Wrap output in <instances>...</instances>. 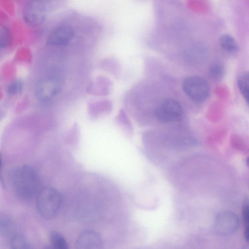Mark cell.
Listing matches in <instances>:
<instances>
[{"label":"cell","instance_id":"6da1fadb","mask_svg":"<svg viewBox=\"0 0 249 249\" xmlns=\"http://www.w3.org/2000/svg\"><path fill=\"white\" fill-rule=\"evenodd\" d=\"M11 182L16 195L24 201L36 197L41 188L37 173L28 165L16 168L11 174Z\"/></svg>","mask_w":249,"mask_h":249},{"label":"cell","instance_id":"7a4b0ae2","mask_svg":"<svg viewBox=\"0 0 249 249\" xmlns=\"http://www.w3.org/2000/svg\"><path fill=\"white\" fill-rule=\"evenodd\" d=\"M61 201V196L55 188L50 186L41 188L36 196L38 213L46 219L53 218L59 210Z\"/></svg>","mask_w":249,"mask_h":249},{"label":"cell","instance_id":"3957f363","mask_svg":"<svg viewBox=\"0 0 249 249\" xmlns=\"http://www.w3.org/2000/svg\"><path fill=\"white\" fill-rule=\"evenodd\" d=\"M182 89L186 94L196 102L204 101L210 94L209 84L204 79L197 76H190L182 81Z\"/></svg>","mask_w":249,"mask_h":249},{"label":"cell","instance_id":"277c9868","mask_svg":"<svg viewBox=\"0 0 249 249\" xmlns=\"http://www.w3.org/2000/svg\"><path fill=\"white\" fill-rule=\"evenodd\" d=\"M183 115V108L180 103L173 99L163 101L156 111L158 120L163 123H171L180 120Z\"/></svg>","mask_w":249,"mask_h":249},{"label":"cell","instance_id":"5b68a950","mask_svg":"<svg viewBox=\"0 0 249 249\" xmlns=\"http://www.w3.org/2000/svg\"><path fill=\"white\" fill-rule=\"evenodd\" d=\"M239 226L238 216L231 212H221L217 214L214 218V230L221 235H229L234 233Z\"/></svg>","mask_w":249,"mask_h":249},{"label":"cell","instance_id":"8992f818","mask_svg":"<svg viewBox=\"0 0 249 249\" xmlns=\"http://www.w3.org/2000/svg\"><path fill=\"white\" fill-rule=\"evenodd\" d=\"M44 16V7L41 1H30L25 6L23 17L28 25L32 26L39 25L43 21Z\"/></svg>","mask_w":249,"mask_h":249},{"label":"cell","instance_id":"52a82bcc","mask_svg":"<svg viewBox=\"0 0 249 249\" xmlns=\"http://www.w3.org/2000/svg\"><path fill=\"white\" fill-rule=\"evenodd\" d=\"M74 31L69 26L63 25L53 30L47 38V43L53 46H62L68 44L73 37Z\"/></svg>","mask_w":249,"mask_h":249},{"label":"cell","instance_id":"ba28073f","mask_svg":"<svg viewBox=\"0 0 249 249\" xmlns=\"http://www.w3.org/2000/svg\"><path fill=\"white\" fill-rule=\"evenodd\" d=\"M102 240L100 235L92 230H86L79 234L75 249H102Z\"/></svg>","mask_w":249,"mask_h":249},{"label":"cell","instance_id":"9c48e42d","mask_svg":"<svg viewBox=\"0 0 249 249\" xmlns=\"http://www.w3.org/2000/svg\"><path fill=\"white\" fill-rule=\"evenodd\" d=\"M59 89V85L56 81L52 79H45L37 85L36 94L40 100L48 101L56 95Z\"/></svg>","mask_w":249,"mask_h":249},{"label":"cell","instance_id":"30bf717a","mask_svg":"<svg viewBox=\"0 0 249 249\" xmlns=\"http://www.w3.org/2000/svg\"><path fill=\"white\" fill-rule=\"evenodd\" d=\"M15 226L11 217L6 214H0V235L10 239L16 234Z\"/></svg>","mask_w":249,"mask_h":249},{"label":"cell","instance_id":"8fae6325","mask_svg":"<svg viewBox=\"0 0 249 249\" xmlns=\"http://www.w3.org/2000/svg\"><path fill=\"white\" fill-rule=\"evenodd\" d=\"M51 246L53 249H70L67 240L59 232L52 231L50 234Z\"/></svg>","mask_w":249,"mask_h":249},{"label":"cell","instance_id":"7c38bea8","mask_svg":"<svg viewBox=\"0 0 249 249\" xmlns=\"http://www.w3.org/2000/svg\"><path fill=\"white\" fill-rule=\"evenodd\" d=\"M219 44L221 48L225 52L234 53L238 48L237 42L231 36L225 34L222 35L219 39Z\"/></svg>","mask_w":249,"mask_h":249},{"label":"cell","instance_id":"4fadbf2b","mask_svg":"<svg viewBox=\"0 0 249 249\" xmlns=\"http://www.w3.org/2000/svg\"><path fill=\"white\" fill-rule=\"evenodd\" d=\"M238 86L243 97L248 103L249 99V73L244 71L240 74L238 79Z\"/></svg>","mask_w":249,"mask_h":249},{"label":"cell","instance_id":"5bb4252c","mask_svg":"<svg viewBox=\"0 0 249 249\" xmlns=\"http://www.w3.org/2000/svg\"><path fill=\"white\" fill-rule=\"evenodd\" d=\"M11 249H33L22 235L16 234L10 239Z\"/></svg>","mask_w":249,"mask_h":249},{"label":"cell","instance_id":"9a60e30c","mask_svg":"<svg viewBox=\"0 0 249 249\" xmlns=\"http://www.w3.org/2000/svg\"><path fill=\"white\" fill-rule=\"evenodd\" d=\"M224 73V67L219 62H214L212 64L209 69V74L213 79L219 80Z\"/></svg>","mask_w":249,"mask_h":249},{"label":"cell","instance_id":"2e32d148","mask_svg":"<svg viewBox=\"0 0 249 249\" xmlns=\"http://www.w3.org/2000/svg\"><path fill=\"white\" fill-rule=\"evenodd\" d=\"M12 40L10 31L6 27H0V48L8 47Z\"/></svg>","mask_w":249,"mask_h":249},{"label":"cell","instance_id":"e0dca14e","mask_svg":"<svg viewBox=\"0 0 249 249\" xmlns=\"http://www.w3.org/2000/svg\"><path fill=\"white\" fill-rule=\"evenodd\" d=\"M23 87V84L19 80H15L8 85L7 92L11 95H16L22 90Z\"/></svg>","mask_w":249,"mask_h":249},{"label":"cell","instance_id":"ac0fdd59","mask_svg":"<svg viewBox=\"0 0 249 249\" xmlns=\"http://www.w3.org/2000/svg\"><path fill=\"white\" fill-rule=\"evenodd\" d=\"M242 219L245 228L249 227V199L247 198L244 202L242 209Z\"/></svg>","mask_w":249,"mask_h":249},{"label":"cell","instance_id":"d6986e66","mask_svg":"<svg viewBox=\"0 0 249 249\" xmlns=\"http://www.w3.org/2000/svg\"><path fill=\"white\" fill-rule=\"evenodd\" d=\"M2 157L0 153V183L2 187H5V184L2 176Z\"/></svg>","mask_w":249,"mask_h":249},{"label":"cell","instance_id":"ffe728a7","mask_svg":"<svg viewBox=\"0 0 249 249\" xmlns=\"http://www.w3.org/2000/svg\"><path fill=\"white\" fill-rule=\"evenodd\" d=\"M244 236L246 239V240L248 242L249 239V227L245 228L244 232Z\"/></svg>","mask_w":249,"mask_h":249},{"label":"cell","instance_id":"44dd1931","mask_svg":"<svg viewBox=\"0 0 249 249\" xmlns=\"http://www.w3.org/2000/svg\"><path fill=\"white\" fill-rule=\"evenodd\" d=\"M43 249H53L51 246H45Z\"/></svg>","mask_w":249,"mask_h":249}]
</instances>
